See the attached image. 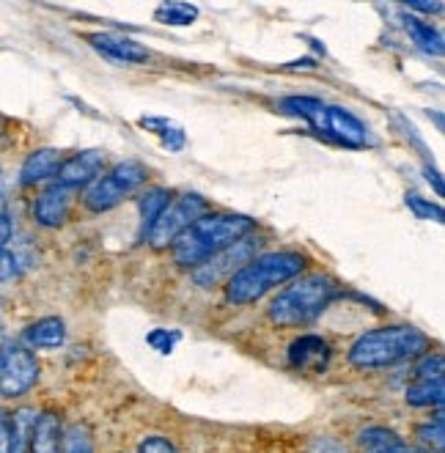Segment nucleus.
Segmentation results:
<instances>
[{
    "label": "nucleus",
    "mask_w": 445,
    "mask_h": 453,
    "mask_svg": "<svg viewBox=\"0 0 445 453\" xmlns=\"http://www.w3.org/2000/svg\"><path fill=\"white\" fill-rule=\"evenodd\" d=\"M442 355H426L415 368V380H442Z\"/></svg>",
    "instance_id": "nucleus-27"
},
{
    "label": "nucleus",
    "mask_w": 445,
    "mask_h": 453,
    "mask_svg": "<svg viewBox=\"0 0 445 453\" xmlns=\"http://www.w3.org/2000/svg\"><path fill=\"white\" fill-rule=\"evenodd\" d=\"M426 179L434 184V193H437V196H442V179H440V173H437L434 168H426Z\"/></svg>",
    "instance_id": "nucleus-36"
},
{
    "label": "nucleus",
    "mask_w": 445,
    "mask_h": 453,
    "mask_svg": "<svg viewBox=\"0 0 445 453\" xmlns=\"http://www.w3.org/2000/svg\"><path fill=\"white\" fill-rule=\"evenodd\" d=\"M17 273H19V266H17L14 253H9V250L0 248V283H4V280H12Z\"/></svg>",
    "instance_id": "nucleus-31"
},
{
    "label": "nucleus",
    "mask_w": 445,
    "mask_h": 453,
    "mask_svg": "<svg viewBox=\"0 0 445 453\" xmlns=\"http://www.w3.org/2000/svg\"><path fill=\"white\" fill-rule=\"evenodd\" d=\"M69 203H72L69 190L61 188V184H52V188H47L36 198V203H34V218L44 228H58L69 218Z\"/></svg>",
    "instance_id": "nucleus-12"
},
{
    "label": "nucleus",
    "mask_w": 445,
    "mask_h": 453,
    "mask_svg": "<svg viewBox=\"0 0 445 453\" xmlns=\"http://www.w3.org/2000/svg\"><path fill=\"white\" fill-rule=\"evenodd\" d=\"M66 453H94V445H91V437L83 426H74L66 437Z\"/></svg>",
    "instance_id": "nucleus-28"
},
{
    "label": "nucleus",
    "mask_w": 445,
    "mask_h": 453,
    "mask_svg": "<svg viewBox=\"0 0 445 453\" xmlns=\"http://www.w3.org/2000/svg\"><path fill=\"white\" fill-rule=\"evenodd\" d=\"M34 410H19L12 415V453H31V437H34Z\"/></svg>",
    "instance_id": "nucleus-21"
},
{
    "label": "nucleus",
    "mask_w": 445,
    "mask_h": 453,
    "mask_svg": "<svg viewBox=\"0 0 445 453\" xmlns=\"http://www.w3.org/2000/svg\"><path fill=\"white\" fill-rule=\"evenodd\" d=\"M335 300V283L327 275H311L292 283L272 300L270 319L278 327H303Z\"/></svg>",
    "instance_id": "nucleus-4"
},
{
    "label": "nucleus",
    "mask_w": 445,
    "mask_h": 453,
    "mask_svg": "<svg viewBox=\"0 0 445 453\" xmlns=\"http://www.w3.org/2000/svg\"><path fill=\"white\" fill-rule=\"evenodd\" d=\"M154 17L160 22H165V25H190V22H196L198 9L190 6V4H163L160 9H157Z\"/></svg>",
    "instance_id": "nucleus-23"
},
{
    "label": "nucleus",
    "mask_w": 445,
    "mask_h": 453,
    "mask_svg": "<svg viewBox=\"0 0 445 453\" xmlns=\"http://www.w3.org/2000/svg\"><path fill=\"white\" fill-rule=\"evenodd\" d=\"M289 363L300 371L322 374V371L330 365V346L319 335H303L289 346Z\"/></svg>",
    "instance_id": "nucleus-11"
},
{
    "label": "nucleus",
    "mask_w": 445,
    "mask_h": 453,
    "mask_svg": "<svg viewBox=\"0 0 445 453\" xmlns=\"http://www.w3.org/2000/svg\"><path fill=\"white\" fill-rule=\"evenodd\" d=\"M380 453H432V450H421V448H410V445H396V448H387V450H380Z\"/></svg>",
    "instance_id": "nucleus-35"
},
{
    "label": "nucleus",
    "mask_w": 445,
    "mask_h": 453,
    "mask_svg": "<svg viewBox=\"0 0 445 453\" xmlns=\"http://www.w3.org/2000/svg\"><path fill=\"white\" fill-rule=\"evenodd\" d=\"M203 209H206V201L198 196V193H188V196H181L179 201L168 203L163 209V215L157 218L151 223V228L146 231V239H149V245L157 248V250H163L168 245L176 242V236L185 231L190 223H196L201 215H203Z\"/></svg>",
    "instance_id": "nucleus-6"
},
{
    "label": "nucleus",
    "mask_w": 445,
    "mask_h": 453,
    "mask_svg": "<svg viewBox=\"0 0 445 453\" xmlns=\"http://www.w3.org/2000/svg\"><path fill=\"white\" fill-rule=\"evenodd\" d=\"M253 231V220L245 215H201L176 236L173 258L181 266H201L220 250L240 242Z\"/></svg>",
    "instance_id": "nucleus-1"
},
{
    "label": "nucleus",
    "mask_w": 445,
    "mask_h": 453,
    "mask_svg": "<svg viewBox=\"0 0 445 453\" xmlns=\"http://www.w3.org/2000/svg\"><path fill=\"white\" fill-rule=\"evenodd\" d=\"M171 203L168 193L165 190H149L141 201V218H143V234L151 228V223L163 215V209Z\"/></svg>",
    "instance_id": "nucleus-22"
},
{
    "label": "nucleus",
    "mask_w": 445,
    "mask_h": 453,
    "mask_svg": "<svg viewBox=\"0 0 445 453\" xmlns=\"http://www.w3.org/2000/svg\"><path fill=\"white\" fill-rule=\"evenodd\" d=\"M360 445H363V448H369V450H374V453H380V450H387V448L402 445V440H399L394 432H387V429H369V432H363V434H360Z\"/></svg>",
    "instance_id": "nucleus-25"
},
{
    "label": "nucleus",
    "mask_w": 445,
    "mask_h": 453,
    "mask_svg": "<svg viewBox=\"0 0 445 453\" xmlns=\"http://www.w3.org/2000/svg\"><path fill=\"white\" fill-rule=\"evenodd\" d=\"M0 453H12V415L0 410Z\"/></svg>",
    "instance_id": "nucleus-32"
},
{
    "label": "nucleus",
    "mask_w": 445,
    "mask_h": 453,
    "mask_svg": "<svg viewBox=\"0 0 445 453\" xmlns=\"http://www.w3.org/2000/svg\"><path fill=\"white\" fill-rule=\"evenodd\" d=\"M404 28H407L410 39L415 42V47H421L424 52H429V56H437V58L442 56V36L432 28L429 22L407 17L404 19Z\"/></svg>",
    "instance_id": "nucleus-18"
},
{
    "label": "nucleus",
    "mask_w": 445,
    "mask_h": 453,
    "mask_svg": "<svg viewBox=\"0 0 445 453\" xmlns=\"http://www.w3.org/2000/svg\"><path fill=\"white\" fill-rule=\"evenodd\" d=\"M305 258L300 253H267L258 256L228 280L226 297L234 305H248L267 295L270 288L292 280L303 273Z\"/></svg>",
    "instance_id": "nucleus-3"
},
{
    "label": "nucleus",
    "mask_w": 445,
    "mask_h": 453,
    "mask_svg": "<svg viewBox=\"0 0 445 453\" xmlns=\"http://www.w3.org/2000/svg\"><path fill=\"white\" fill-rule=\"evenodd\" d=\"M442 412H437L434 420L424 423L421 429H418V440H421V445L432 453H442V445H445V432H442Z\"/></svg>",
    "instance_id": "nucleus-24"
},
{
    "label": "nucleus",
    "mask_w": 445,
    "mask_h": 453,
    "mask_svg": "<svg viewBox=\"0 0 445 453\" xmlns=\"http://www.w3.org/2000/svg\"><path fill=\"white\" fill-rule=\"evenodd\" d=\"M280 108L286 113L305 119L317 132H322V127H325V108H327V104L319 102V99H313V96H286L280 102Z\"/></svg>",
    "instance_id": "nucleus-17"
},
{
    "label": "nucleus",
    "mask_w": 445,
    "mask_h": 453,
    "mask_svg": "<svg viewBox=\"0 0 445 453\" xmlns=\"http://www.w3.org/2000/svg\"><path fill=\"white\" fill-rule=\"evenodd\" d=\"M141 127L154 132V135H160L163 146L168 151H181V149H185V129H181L179 124H173L168 119H157V116H143Z\"/></svg>",
    "instance_id": "nucleus-20"
},
{
    "label": "nucleus",
    "mask_w": 445,
    "mask_h": 453,
    "mask_svg": "<svg viewBox=\"0 0 445 453\" xmlns=\"http://www.w3.org/2000/svg\"><path fill=\"white\" fill-rule=\"evenodd\" d=\"M22 338L28 346H34V349H56V346H61L66 338V327H64L61 319L47 316V319H39L36 325H31L28 330H25Z\"/></svg>",
    "instance_id": "nucleus-16"
},
{
    "label": "nucleus",
    "mask_w": 445,
    "mask_h": 453,
    "mask_svg": "<svg viewBox=\"0 0 445 453\" xmlns=\"http://www.w3.org/2000/svg\"><path fill=\"white\" fill-rule=\"evenodd\" d=\"M39 380V363L28 346L4 343L0 346V395L19 398Z\"/></svg>",
    "instance_id": "nucleus-7"
},
{
    "label": "nucleus",
    "mask_w": 445,
    "mask_h": 453,
    "mask_svg": "<svg viewBox=\"0 0 445 453\" xmlns=\"http://www.w3.org/2000/svg\"><path fill=\"white\" fill-rule=\"evenodd\" d=\"M12 234H14L12 218H9V215H4V211H0V248H4V245L9 242Z\"/></svg>",
    "instance_id": "nucleus-34"
},
{
    "label": "nucleus",
    "mask_w": 445,
    "mask_h": 453,
    "mask_svg": "<svg viewBox=\"0 0 445 453\" xmlns=\"http://www.w3.org/2000/svg\"><path fill=\"white\" fill-rule=\"evenodd\" d=\"M258 248H261L258 236H242L240 242H234L231 248L220 250L218 256H212L209 261H203L201 266H196V283H201V286H218L223 280H231L245 264L253 261Z\"/></svg>",
    "instance_id": "nucleus-8"
},
{
    "label": "nucleus",
    "mask_w": 445,
    "mask_h": 453,
    "mask_svg": "<svg viewBox=\"0 0 445 453\" xmlns=\"http://www.w3.org/2000/svg\"><path fill=\"white\" fill-rule=\"evenodd\" d=\"M146 176H149V171L141 163H133V159H129V163L116 165L108 176L96 179L86 190L83 203L91 211H108L116 203H121L133 190H138L141 184L146 181Z\"/></svg>",
    "instance_id": "nucleus-5"
},
{
    "label": "nucleus",
    "mask_w": 445,
    "mask_h": 453,
    "mask_svg": "<svg viewBox=\"0 0 445 453\" xmlns=\"http://www.w3.org/2000/svg\"><path fill=\"white\" fill-rule=\"evenodd\" d=\"M4 129H6V121H4V119H0V135H4Z\"/></svg>",
    "instance_id": "nucleus-38"
},
{
    "label": "nucleus",
    "mask_w": 445,
    "mask_h": 453,
    "mask_svg": "<svg viewBox=\"0 0 445 453\" xmlns=\"http://www.w3.org/2000/svg\"><path fill=\"white\" fill-rule=\"evenodd\" d=\"M407 9L410 12H424V14H440L445 6L440 4V0H437V4H421V0H412V4H407Z\"/></svg>",
    "instance_id": "nucleus-33"
},
{
    "label": "nucleus",
    "mask_w": 445,
    "mask_h": 453,
    "mask_svg": "<svg viewBox=\"0 0 445 453\" xmlns=\"http://www.w3.org/2000/svg\"><path fill=\"white\" fill-rule=\"evenodd\" d=\"M445 398L442 380H415L407 388V402L412 407H440Z\"/></svg>",
    "instance_id": "nucleus-19"
},
{
    "label": "nucleus",
    "mask_w": 445,
    "mask_h": 453,
    "mask_svg": "<svg viewBox=\"0 0 445 453\" xmlns=\"http://www.w3.org/2000/svg\"><path fill=\"white\" fill-rule=\"evenodd\" d=\"M322 135H327L335 143H344L352 149H360L369 141V132H365V124L352 116L344 108H335V104H327L325 108V127H322Z\"/></svg>",
    "instance_id": "nucleus-9"
},
{
    "label": "nucleus",
    "mask_w": 445,
    "mask_h": 453,
    "mask_svg": "<svg viewBox=\"0 0 445 453\" xmlns=\"http://www.w3.org/2000/svg\"><path fill=\"white\" fill-rule=\"evenodd\" d=\"M4 338H6V327H4V305H0V346H4Z\"/></svg>",
    "instance_id": "nucleus-37"
},
{
    "label": "nucleus",
    "mask_w": 445,
    "mask_h": 453,
    "mask_svg": "<svg viewBox=\"0 0 445 453\" xmlns=\"http://www.w3.org/2000/svg\"><path fill=\"white\" fill-rule=\"evenodd\" d=\"M429 349V338L410 325H390V327H377L372 333L360 335L352 349H349V363L355 368H387L404 363L410 357H418Z\"/></svg>",
    "instance_id": "nucleus-2"
},
{
    "label": "nucleus",
    "mask_w": 445,
    "mask_h": 453,
    "mask_svg": "<svg viewBox=\"0 0 445 453\" xmlns=\"http://www.w3.org/2000/svg\"><path fill=\"white\" fill-rule=\"evenodd\" d=\"M91 44L102 52L104 58H111L116 64H143L149 61V50L141 47L135 39L119 36V34H94Z\"/></svg>",
    "instance_id": "nucleus-13"
},
{
    "label": "nucleus",
    "mask_w": 445,
    "mask_h": 453,
    "mask_svg": "<svg viewBox=\"0 0 445 453\" xmlns=\"http://www.w3.org/2000/svg\"><path fill=\"white\" fill-rule=\"evenodd\" d=\"M138 453H179L171 440L165 437H146L138 448Z\"/></svg>",
    "instance_id": "nucleus-29"
},
{
    "label": "nucleus",
    "mask_w": 445,
    "mask_h": 453,
    "mask_svg": "<svg viewBox=\"0 0 445 453\" xmlns=\"http://www.w3.org/2000/svg\"><path fill=\"white\" fill-rule=\"evenodd\" d=\"M61 420L56 412H42L34 423V437H31V453H61Z\"/></svg>",
    "instance_id": "nucleus-15"
},
{
    "label": "nucleus",
    "mask_w": 445,
    "mask_h": 453,
    "mask_svg": "<svg viewBox=\"0 0 445 453\" xmlns=\"http://www.w3.org/2000/svg\"><path fill=\"white\" fill-rule=\"evenodd\" d=\"M61 151L56 149H39L34 151L28 159L22 163V171H19V181L22 184H39L50 176H56L58 168H61Z\"/></svg>",
    "instance_id": "nucleus-14"
},
{
    "label": "nucleus",
    "mask_w": 445,
    "mask_h": 453,
    "mask_svg": "<svg viewBox=\"0 0 445 453\" xmlns=\"http://www.w3.org/2000/svg\"><path fill=\"white\" fill-rule=\"evenodd\" d=\"M179 335L176 333H168V330H154L151 335H149V343L154 346V349H160L163 355H168L171 349H173V341H176Z\"/></svg>",
    "instance_id": "nucleus-30"
},
{
    "label": "nucleus",
    "mask_w": 445,
    "mask_h": 453,
    "mask_svg": "<svg viewBox=\"0 0 445 453\" xmlns=\"http://www.w3.org/2000/svg\"><path fill=\"white\" fill-rule=\"evenodd\" d=\"M407 206L412 209V215L415 218H421V220H434V223H442V209L426 198H421L418 193H407Z\"/></svg>",
    "instance_id": "nucleus-26"
},
{
    "label": "nucleus",
    "mask_w": 445,
    "mask_h": 453,
    "mask_svg": "<svg viewBox=\"0 0 445 453\" xmlns=\"http://www.w3.org/2000/svg\"><path fill=\"white\" fill-rule=\"evenodd\" d=\"M104 168V154L102 151H81L69 159H64L61 168H58V184L66 190L74 188H86L91 184Z\"/></svg>",
    "instance_id": "nucleus-10"
}]
</instances>
